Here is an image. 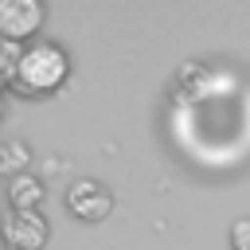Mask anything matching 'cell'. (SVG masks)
Masks as SVG:
<instances>
[{
	"instance_id": "obj_7",
	"label": "cell",
	"mask_w": 250,
	"mask_h": 250,
	"mask_svg": "<svg viewBox=\"0 0 250 250\" xmlns=\"http://www.w3.org/2000/svg\"><path fill=\"white\" fill-rule=\"evenodd\" d=\"M230 250H250V215L230 223Z\"/></svg>"
},
{
	"instance_id": "obj_1",
	"label": "cell",
	"mask_w": 250,
	"mask_h": 250,
	"mask_svg": "<svg viewBox=\"0 0 250 250\" xmlns=\"http://www.w3.org/2000/svg\"><path fill=\"white\" fill-rule=\"evenodd\" d=\"M66 74H70V55L51 39H35V43H23V55L16 62V78L8 90L23 98H47L66 82Z\"/></svg>"
},
{
	"instance_id": "obj_8",
	"label": "cell",
	"mask_w": 250,
	"mask_h": 250,
	"mask_svg": "<svg viewBox=\"0 0 250 250\" xmlns=\"http://www.w3.org/2000/svg\"><path fill=\"white\" fill-rule=\"evenodd\" d=\"M4 152H8V156H4V168L12 172V168L20 164V156H16V152H23V145H20V141H8V145H4Z\"/></svg>"
},
{
	"instance_id": "obj_4",
	"label": "cell",
	"mask_w": 250,
	"mask_h": 250,
	"mask_svg": "<svg viewBox=\"0 0 250 250\" xmlns=\"http://www.w3.org/2000/svg\"><path fill=\"white\" fill-rule=\"evenodd\" d=\"M47 219L39 211H8L4 219V242L8 250H43L47 246Z\"/></svg>"
},
{
	"instance_id": "obj_3",
	"label": "cell",
	"mask_w": 250,
	"mask_h": 250,
	"mask_svg": "<svg viewBox=\"0 0 250 250\" xmlns=\"http://www.w3.org/2000/svg\"><path fill=\"white\" fill-rule=\"evenodd\" d=\"M43 27V4L39 0H0V39L35 43V31Z\"/></svg>"
},
{
	"instance_id": "obj_5",
	"label": "cell",
	"mask_w": 250,
	"mask_h": 250,
	"mask_svg": "<svg viewBox=\"0 0 250 250\" xmlns=\"http://www.w3.org/2000/svg\"><path fill=\"white\" fill-rule=\"evenodd\" d=\"M43 203V184L31 172H16L8 184V207L12 211H39Z\"/></svg>"
},
{
	"instance_id": "obj_2",
	"label": "cell",
	"mask_w": 250,
	"mask_h": 250,
	"mask_svg": "<svg viewBox=\"0 0 250 250\" xmlns=\"http://www.w3.org/2000/svg\"><path fill=\"white\" fill-rule=\"evenodd\" d=\"M66 207L82 223H102L113 211V191L102 180H74L70 191H66Z\"/></svg>"
},
{
	"instance_id": "obj_6",
	"label": "cell",
	"mask_w": 250,
	"mask_h": 250,
	"mask_svg": "<svg viewBox=\"0 0 250 250\" xmlns=\"http://www.w3.org/2000/svg\"><path fill=\"white\" fill-rule=\"evenodd\" d=\"M23 55V43H12V39H0V74H4V86H12L16 78V62Z\"/></svg>"
}]
</instances>
